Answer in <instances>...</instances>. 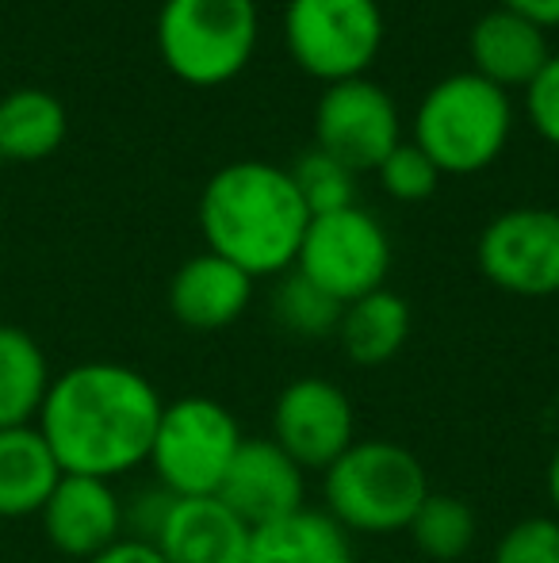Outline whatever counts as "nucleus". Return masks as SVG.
<instances>
[{
	"mask_svg": "<svg viewBox=\"0 0 559 563\" xmlns=\"http://www.w3.org/2000/svg\"><path fill=\"white\" fill-rule=\"evenodd\" d=\"M161 407L138 368L85 361L54 376L35 426L66 475L112 483L149 460Z\"/></svg>",
	"mask_w": 559,
	"mask_h": 563,
	"instance_id": "nucleus-1",
	"label": "nucleus"
},
{
	"mask_svg": "<svg viewBox=\"0 0 559 563\" xmlns=\"http://www.w3.org/2000/svg\"><path fill=\"white\" fill-rule=\"evenodd\" d=\"M195 216L208 253H219L254 280L288 273L311 223L291 173L272 162L223 165L203 185Z\"/></svg>",
	"mask_w": 559,
	"mask_h": 563,
	"instance_id": "nucleus-2",
	"label": "nucleus"
},
{
	"mask_svg": "<svg viewBox=\"0 0 559 563\" xmlns=\"http://www.w3.org/2000/svg\"><path fill=\"white\" fill-rule=\"evenodd\" d=\"M322 475L326 514L345 533H403L429 498L422 460L399 441H353Z\"/></svg>",
	"mask_w": 559,
	"mask_h": 563,
	"instance_id": "nucleus-3",
	"label": "nucleus"
},
{
	"mask_svg": "<svg viewBox=\"0 0 559 563\" xmlns=\"http://www.w3.org/2000/svg\"><path fill=\"white\" fill-rule=\"evenodd\" d=\"M514 131L510 92L463 69L437 81L414 115V146L429 154L440 177H471L499 162Z\"/></svg>",
	"mask_w": 559,
	"mask_h": 563,
	"instance_id": "nucleus-4",
	"label": "nucleus"
},
{
	"mask_svg": "<svg viewBox=\"0 0 559 563\" xmlns=\"http://www.w3.org/2000/svg\"><path fill=\"white\" fill-rule=\"evenodd\" d=\"M257 35V0H161L157 12V54L192 89L234 81L254 58Z\"/></svg>",
	"mask_w": 559,
	"mask_h": 563,
	"instance_id": "nucleus-5",
	"label": "nucleus"
},
{
	"mask_svg": "<svg viewBox=\"0 0 559 563\" xmlns=\"http://www.w3.org/2000/svg\"><path fill=\"white\" fill-rule=\"evenodd\" d=\"M238 418L211 395H185L161 407L149 460L157 487L177 498L215 495L226 479L234 452L242 449Z\"/></svg>",
	"mask_w": 559,
	"mask_h": 563,
	"instance_id": "nucleus-6",
	"label": "nucleus"
},
{
	"mask_svg": "<svg viewBox=\"0 0 559 563\" xmlns=\"http://www.w3.org/2000/svg\"><path fill=\"white\" fill-rule=\"evenodd\" d=\"M283 43L314 81H353L383 46V8L380 0H288Z\"/></svg>",
	"mask_w": 559,
	"mask_h": 563,
	"instance_id": "nucleus-7",
	"label": "nucleus"
},
{
	"mask_svg": "<svg viewBox=\"0 0 559 563\" xmlns=\"http://www.w3.org/2000/svg\"><path fill=\"white\" fill-rule=\"evenodd\" d=\"M295 273L318 284L337 303L380 291L391 273L388 230L376 223L365 208H345L334 216H318L306 223V234L295 253Z\"/></svg>",
	"mask_w": 559,
	"mask_h": 563,
	"instance_id": "nucleus-8",
	"label": "nucleus"
},
{
	"mask_svg": "<svg viewBox=\"0 0 559 563\" xmlns=\"http://www.w3.org/2000/svg\"><path fill=\"white\" fill-rule=\"evenodd\" d=\"M476 257L487 280L510 296H559V211H502L483 227Z\"/></svg>",
	"mask_w": 559,
	"mask_h": 563,
	"instance_id": "nucleus-9",
	"label": "nucleus"
},
{
	"mask_svg": "<svg viewBox=\"0 0 559 563\" xmlns=\"http://www.w3.org/2000/svg\"><path fill=\"white\" fill-rule=\"evenodd\" d=\"M314 142L353 173L380 169V162L403 142L399 108L368 77L326 85L314 104Z\"/></svg>",
	"mask_w": 559,
	"mask_h": 563,
	"instance_id": "nucleus-10",
	"label": "nucleus"
},
{
	"mask_svg": "<svg viewBox=\"0 0 559 563\" xmlns=\"http://www.w3.org/2000/svg\"><path fill=\"white\" fill-rule=\"evenodd\" d=\"M357 433L349 395L322 376L291 379L272 407V441L303 472H326Z\"/></svg>",
	"mask_w": 559,
	"mask_h": 563,
	"instance_id": "nucleus-11",
	"label": "nucleus"
},
{
	"mask_svg": "<svg viewBox=\"0 0 559 563\" xmlns=\"http://www.w3.org/2000/svg\"><path fill=\"white\" fill-rule=\"evenodd\" d=\"M215 498L226 510L238 514L249 529H261L303 510L306 472L272 438H246L242 449L234 452Z\"/></svg>",
	"mask_w": 559,
	"mask_h": 563,
	"instance_id": "nucleus-12",
	"label": "nucleus"
},
{
	"mask_svg": "<svg viewBox=\"0 0 559 563\" xmlns=\"http://www.w3.org/2000/svg\"><path fill=\"white\" fill-rule=\"evenodd\" d=\"M38 521H43L46 541L62 556L89 563L123 537V498L108 479L62 472L58 487L38 510Z\"/></svg>",
	"mask_w": 559,
	"mask_h": 563,
	"instance_id": "nucleus-13",
	"label": "nucleus"
},
{
	"mask_svg": "<svg viewBox=\"0 0 559 563\" xmlns=\"http://www.w3.org/2000/svg\"><path fill=\"white\" fill-rule=\"evenodd\" d=\"M249 299H254V276H246L219 253L188 257L169 284L172 319L188 330H200V334L234 327L246 314Z\"/></svg>",
	"mask_w": 559,
	"mask_h": 563,
	"instance_id": "nucleus-14",
	"label": "nucleus"
},
{
	"mask_svg": "<svg viewBox=\"0 0 559 563\" xmlns=\"http://www.w3.org/2000/svg\"><path fill=\"white\" fill-rule=\"evenodd\" d=\"M254 529L226 510L215 495L177 498L157 533V549L169 563H246Z\"/></svg>",
	"mask_w": 559,
	"mask_h": 563,
	"instance_id": "nucleus-15",
	"label": "nucleus"
},
{
	"mask_svg": "<svg viewBox=\"0 0 559 563\" xmlns=\"http://www.w3.org/2000/svg\"><path fill=\"white\" fill-rule=\"evenodd\" d=\"M468 54L471 74L499 85L502 92L529 89V81L552 58L545 31L537 23L522 20V15L506 12V8H491V12L479 15L468 35Z\"/></svg>",
	"mask_w": 559,
	"mask_h": 563,
	"instance_id": "nucleus-16",
	"label": "nucleus"
},
{
	"mask_svg": "<svg viewBox=\"0 0 559 563\" xmlns=\"http://www.w3.org/2000/svg\"><path fill=\"white\" fill-rule=\"evenodd\" d=\"M58 479L62 467L38 426L0 430V518H38Z\"/></svg>",
	"mask_w": 559,
	"mask_h": 563,
	"instance_id": "nucleus-17",
	"label": "nucleus"
},
{
	"mask_svg": "<svg viewBox=\"0 0 559 563\" xmlns=\"http://www.w3.org/2000/svg\"><path fill=\"white\" fill-rule=\"evenodd\" d=\"M246 563H353L349 533L326 510H295L254 529Z\"/></svg>",
	"mask_w": 559,
	"mask_h": 563,
	"instance_id": "nucleus-18",
	"label": "nucleus"
},
{
	"mask_svg": "<svg viewBox=\"0 0 559 563\" xmlns=\"http://www.w3.org/2000/svg\"><path fill=\"white\" fill-rule=\"evenodd\" d=\"M337 338L353 364H365V368L388 364L411 338V307L391 288L368 291V296L345 303Z\"/></svg>",
	"mask_w": 559,
	"mask_h": 563,
	"instance_id": "nucleus-19",
	"label": "nucleus"
},
{
	"mask_svg": "<svg viewBox=\"0 0 559 563\" xmlns=\"http://www.w3.org/2000/svg\"><path fill=\"white\" fill-rule=\"evenodd\" d=\"M51 384L43 345L27 330L0 327V430L35 426Z\"/></svg>",
	"mask_w": 559,
	"mask_h": 563,
	"instance_id": "nucleus-20",
	"label": "nucleus"
},
{
	"mask_svg": "<svg viewBox=\"0 0 559 563\" xmlns=\"http://www.w3.org/2000/svg\"><path fill=\"white\" fill-rule=\"evenodd\" d=\"M69 115L54 92L15 89L0 100V162H43L66 142Z\"/></svg>",
	"mask_w": 559,
	"mask_h": 563,
	"instance_id": "nucleus-21",
	"label": "nucleus"
},
{
	"mask_svg": "<svg viewBox=\"0 0 559 563\" xmlns=\"http://www.w3.org/2000/svg\"><path fill=\"white\" fill-rule=\"evenodd\" d=\"M411 537L422 549V556L437 563H456L476 541V514L463 498L433 495L422 503V510L411 521Z\"/></svg>",
	"mask_w": 559,
	"mask_h": 563,
	"instance_id": "nucleus-22",
	"label": "nucleus"
},
{
	"mask_svg": "<svg viewBox=\"0 0 559 563\" xmlns=\"http://www.w3.org/2000/svg\"><path fill=\"white\" fill-rule=\"evenodd\" d=\"M345 307L337 303L334 296L311 284L303 273L288 268L280 276V284L272 288V319H277L280 330L295 338H326L337 334V322H342Z\"/></svg>",
	"mask_w": 559,
	"mask_h": 563,
	"instance_id": "nucleus-23",
	"label": "nucleus"
},
{
	"mask_svg": "<svg viewBox=\"0 0 559 563\" xmlns=\"http://www.w3.org/2000/svg\"><path fill=\"white\" fill-rule=\"evenodd\" d=\"M291 185H295L299 200H303L306 216H334V211L357 208V173L342 165L337 157L322 154L318 146L303 154L291 165Z\"/></svg>",
	"mask_w": 559,
	"mask_h": 563,
	"instance_id": "nucleus-24",
	"label": "nucleus"
},
{
	"mask_svg": "<svg viewBox=\"0 0 559 563\" xmlns=\"http://www.w3.org/2000/svg\"><path fill=\"white\" fill-rule=\"evenodd\" d=\"M380 185L388 188V196L403 203H422L437 192L440 185V169L429 162V154L418 150L414 142H399L388 157L380 162Z\"/></svg>",
	"mask_w": 559,
	"mask_h": 563,
	"instance_id": "nucleus-25",
	"label": "nucleus"
},
{
	"mask_svg": "<svg viewBox=\"0 0 559 563\" xmlns=\"http://www.w3.org/2000/svg\"><path fill=\"white\" fill-rule=\"evenodd\" d=\"M491 563H559V518H522L494 544Z\"/></svg>",
	"mask_w": 559,
	"mask_h": 563,
	"instance_id": "nucleus-26",
	"label": "nucleus"
},
{
	"mask_svg": "<svg viewBox=\"0 0 559 563\" xmlns=\"http://www.w3.org/2000/svg\"><path fill=\"white\" fill-rule=\"evenodd\" d=\"M525 112H529V123L548 146L559 150V54L545 62L537 77L525 89Z\"/></svg>",
	"mask_w": 559,
	"mask_h": 563,
	"instance_id": "nucleus-27",
	"label": "nucleus"
},
{
	"mask_svg": "<svg viewBox=\"0 0 559 563\" xmlns=\"http://www.w3.org/2000/svg\"><path fill=\"white\" fill-rule=\"evenodd\" d=\"M89 563H169L161 556V549L138 537H120L115 544H108L100 556H92Z\"/></svg>",
	"mask_w": 559,
	"mask_h": 563,
	"instance_id": "nucleus-28",
	"label": "nucleus"
},
{
	"mask_svg": "<svg viewBox=\"0 0 559 563\" xmlns=\"http://www.w3.org/2000/svg\"><path fill=\"white\" fill-rule=\"evenodd\" d=\"M499 8L522 15V20L537 23L540 31L559 27V0H499Z\"/></svg>",
	"mask_w": 559,
	"mask_h": 563,
	"instance_id": "nucleus-29",
	"label": "nucleus"
},
{
	"mask_svg": "<svg viewBox=\"0 0 559 563\" xmlns=\"http://www.w3.org/2000/svg\"><path fill=\"white\" fill-rule=\"evenodd\" d=\"M548 503H552V510H556V518H559V445L552 452V460H548Z\"/></svg>",
	"mask_w": 559,
	"mask_h": 563,
	"instance_id": "nucleus-30",
	"label": "nucleus"
}]
</instances>
